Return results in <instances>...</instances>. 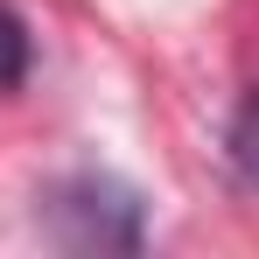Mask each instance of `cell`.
I'll use <instances>...</instances> for the list:
<instances>
[{
    "label": "cell",
    "mask_w": 259,
    "mask_h": 259,
    "mask_svg": "<svg viewBox=\"0 0 259 259\" xmlns=\"http://www.w3.org/2000/svg\"><path fill=\"white\" fill-rule=\"evenodd\" d=\"M49 231L70 245V252H133L140 231H147V210L119 175H70L49 189Z\"/></svg>",
    "instance_id": "6da1fadb"
},
{
    "label": "cell",
    "mask_w": 259,
    "mask_h": 259,
    "mask_svg": "<svg viewBox=\"0 0 259 259\" xmlns=\"http://www.w3.org/2000/svg\"><path fill=\"white\" fill-rule=\"evenodd\" d=\"M231 168L245 189H259V91L238 105V119H231Z\"/></svg>",
    "instance_id": "7a4b0ae2"
},
{
    "label": "cell",
    "mask_w": 259,
    "mask_h": 259,
    "mask_svg": "<svg viewBox=\"0 0 259 259\" xmlns=\"http://www.w3.org/2000/svg\"><path fill=\"white\" fill-rule=\"evenodd\" d=\"M21 77H28V28L14 7H0V91L21 84Z\"/></svg>",
    "instance_id": "3957f363"
}]
</instances>
